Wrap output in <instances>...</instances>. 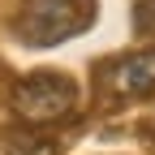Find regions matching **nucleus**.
I'll return each mask as SVG.
<instances>
[{
	"label": "nucleus",
	"mask_w": 155,
	"mask_h": 155,
	"mask_svg": "<svg viewBox=\"0 0 155 155\" xmlns=\"http://www.w3.org/2000/svg\"><path fill=\"white\" fill-rule=\"evenodd\" d=\"M9 104H13V116H17L26 129H48V125H61V121L73 116V108H78V86H73L69 73L39 69V73H26L22 82L13 86Z\"/></svg>",
	"instance_id": "f257e3e1"
},
{
	"label": "nucleus",
	"mask_w": 155,
	"mask_h": 155,
	"mask_svg": "<svg viewBox=\"0 0 155 155\" xmlns=\"http://www.w3.org/2000/svg\"><path fill=\"white\" fill-rule=\"evenodd\" d=\"M95 13H99V0H22L17 9V39L30 48H52L65 43V39L82 35Z\"/></svg>",
	"instance_id": "f03ea898"
},
{
	"label": "nucleus",
	"mask_w": 155,
	"mask_h": 155,
	"mask_svg": "<svg viewBox=\"0 0 155 155\" xmlns=\"http://www.w3.org/2000/svg\"><path fill=\"white\" fill-rule=\"evenodd\" d=\"M99 91H108V99L121 104L155 95V52H129L99 65Z\"/></svg>",
	"instance_id": "7ed1b4c3"
},
{
	"label": "nucleus",
	"mask_w": 155,
	"mask_h": 155,
	"mask_svg": "<svg viewBox=\"0 0 155 155\" xmlns=\"http://www.w3.org/2000/svg\"><path fill=\"white\" fill-rule=\"evenodd\" d=\"M0 155H52L48 142H35V138H9Z\"/></svg>",
	"instance_id": "20e7f679"
}]
</instances>
